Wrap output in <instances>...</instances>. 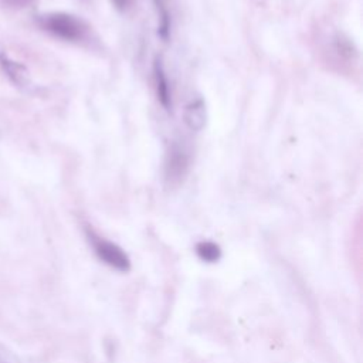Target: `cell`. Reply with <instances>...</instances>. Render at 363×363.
Listing matches in <instances>:
<instances>
[{
    "mask_svg": "<svg viewBox=\"0 0 363 363\" xmlns=\"http://www.w3.org/2000/svg\"><path fill=\"white\" fill-rule=\"evenodd\" d=\"M41 27L65 41H78L85 35L86 26L77 16L68 13H48L40 18Z\"/></svg>",
    "mask_w": 363,
    "mask_h": 363,
    "instance_id": "cell-1",
    "label": "cell"
},
{
    "mask_svg": "<svg viewBox=\"0 0 363 363\" xmlns=\"http://www.w3.org/2000/svg\"><path fill=\"white\" fill-rule=\"evenodd\" d=\"M86 237L99 261L119 272H126L130 269V259L118 244L96 235L92 230H86Z\"/></svg>",
    "mask_w": 363,
    "mask_h": 363,
    "instance_id": "cell-2",
    "label": "cell"
},
{
    "mask_svg": "<svg viewBox=\"0 0 363 363\" xmlns=\"http://www.w3.org/2000/svg\"><path fill=\"white\" fill-rule=\"evenodd\" d=\"M189 169V155L179 146L173 145L167 153L164 163V179L169 184H177L186 176Z\"/></svg>",
    "mask_w": 363,
    "mask_h": 363,
    "instance_id": "cell-3",
    "label": "cell"
},
{
    "mask_svg": "<svg viewBox=\"0 0 363 363\" xmlns=\"http://www.w3.org/2000/svg\"><path fill=\"white\" fill-rule=\"evenodd\" d=\"M153 77H155V84H156V94L160 105L166 109L170 111L172 108V92L169 86V79L163 67V62L160 57L155 58L153 62Z\"/></svg>",
    "mask_w": 363,
    "mask_h": 363,
    "instance_id": "cell-4",
    "label": "cell"
},
{
    "mask_svg": "<svg viewBox=\"0 0 363 363\" xmlns=\"http://www.w3.org/2000/svg\"><path fill=\"white\" fill-rule=\"evenodd\" d=\"M183 119L186 126L190 130L199 132L206 126L207 122V108H206V102L203 98H197L194 101H191L183 113Z\"/></svg>",
    "mask_w": 363,
    "mask_h": 363,
    "instance_id": "cell-5",
    "label": "cell"
},
{
    "mask_svg": "<svg viewBox=\"0 0 363 363\" xmlns=\"http://www.w3.org/2000/svg\"><path fill=\"white\" fill-rule=\"evenodd\" d=\"M1 65L4 68V71L7 72V75L10 77V79L17 84V85H24L27 82V71L23 65H20L16 61L9 60L7 57H1Z\"/></svg>",
    "mask_w": 363,
    "mask_h": 363,
    "instance_id": "cell-6",
    "label": "cell"
},
{
    "mask_svg": "<svg viewBox=\"0 0 363 363\" xmlns=\"http://www.w3.org/2000/svg\"><path fill=\"white\" fill-rule=\"evenodd\" d=\"M196 254L204 262H216L221 258V248L213 241H200L196 244Z\"/></svg>",
    "mask_w": 363,
    "mask_h": 363,
    "instance_id": "cell-7",
    "label": "cell"
},
{
    "mask_svg": "<svg viewBox=\"0 0 363 363\" xmlns=\"http://www.w3.org/2000/svg\"><path fill=\"white\" fill-rule=\"evenodd\" d=\"M3 1H4V4H7L10 7H14V9L24 7L26 4L30 3V0H3Z\"/></svg>",
    "mask_w": 363,
    "mask_h": 363,
    "instance_id": "cell-8",
    "label": "cell"
},
{
    "mask_svg": "<svg viewBox=\"0 0 363 363\" xmlns=\"http://www.w3.org/2000/svg\"><path fill=\"white\" fill-rule=\"evenodd\" d=\"M112 3L115 4V7H116V9H119V10H125L129 1H128V0H112Z\"/></svg>",
    "mask_w": 363,
    "mask_h": 363,
    "instance_id": "cell-9",
    "label": "cell"
},
{
    "mask_svg": "<svg viewBox=\"0 0 363 363\" xmlns=\"http://www.w3.org/2000/svg\"><path fill=\"white\" fill-rule=\"evenodd\" d=\"M0 363H6V362H4V360L0 357Z\"/></svg>",
    "mask_w": 363,
    "mask_h": 363,
    "instance_id": "cell-10",
    "label": "cell"
}]
</instances>
